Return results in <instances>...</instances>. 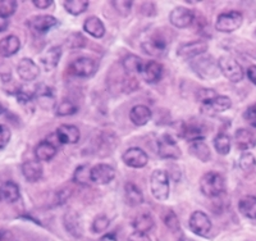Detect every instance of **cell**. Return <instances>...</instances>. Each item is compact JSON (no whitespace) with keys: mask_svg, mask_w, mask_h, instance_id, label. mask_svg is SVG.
I'll use <instances>...</instances> for the list:
<instances>
[{"mask_svg":"<svg viewBox=\"0 0 256 241\" xmlns=\"http://www.w3.org/2000/svg\"><path fill=\"white\" fill-rule=\"evenodd\" d=\"M0 201H2V196H0Z\"/></svg>","mask_w":256,"mask_h":241,"instance_id":"680465c9","label":"cell"},{"mask_svg":"<svg viewBox=\"0 0 256 241\" xmlns=\"http://www.w3.org/2000/svg\"><path fill=\"white\" fill-rule=\"evenodd\" d=\"M219 68H220L222 75L226 77V79L230 80L233 84H237V82H241L244 77V68H242L241 64L230 56H222L218 59Z\"/></svg>","mask_w":256,"mask_h":241,"instance_id":"277c9868","label":"cell"},{"mask_svg":"<svg viewBox=\"0 0 256 241\" xmlns=\"http://www.w3.org/2000/svg\"><path fill=\"white\" fill-rule=\"evenodd\" d=\"M0 196H2V200H4L6 203H16L20 196V187L17 183L8 181L0 186Z\"/></svg>","mask_w":256,"mask_h":241,"instance_id":"f546056e","label":"cell"},{"mask_svg":"<svg viewBox=\"0 0 256 241\" xmlns=\"http://www.w3.org/2000/svg\"><path fill=\"white\" fill-rule=\"evenodd\" d=\"M17 2L14 0H3L0 2V17L9 18L12 17L17 11Z\"/></svg>","mask_w":256,"mask_h":241,"instance_id":"ab89813d","label":"cell"},{"mask_svg":"<svg viewBox=\"0 0 256 241\" xmlns=\"http://www.w3.org/2000/svg\"><path fill=\"white\" fill-rule=\"evenodd\" d=\"M70 194H72V191H70V189H64V190H60V191L56 194V205H63L66 201L70 199Z\"/></svg>","mask_w":256,"mask_h":241,"instance_id":"681fc988","label":"cell"},{"mask_svg":"<svg viewBox=\"0 0 256 241\" xmlns=\"http://www.w3.org/2000/svg\"><path fill=\"white\" fill-rule=\"evenodd\" d=\"M248 77L256 86V66H250V67L248 68Z\"/></svg>","mask_w":256,"mask_h":241,"instance_id":"f5cc1de1","label":"cell"},{"mask_svg":"<svg viewBox=\"0 0 256 241\" xmlns=\"http://www.w3.org/2000/svg\"><path fill=\"white\" fill-rule=\"evenodd\" d=\"M12 132L9 130L8 126L0 125V149H4L10 141Z\"/></svg>","mask_w":256,"mask_h":241,"instance_id":"f6af8a7d","label":"cell"},{"mask_svg":"<svg viewBox=\"0 0 256 241\" xmlns=\"http://www.w3.org/2000/svg\"><path fill=\"white\" fill-rule=\"evenodd\" d=\"M158 154L163 159H180L182 150L172 135H162L158 140Z\"/></svg>","mask_w":256,"mask_h":241,"instance_id":"ba28073f","label":"cell"},{"mask_svg":"<svg viewBox=\"0 0 256 241\" xmlns=\"http://www.w3.org/2000/svg\"><path fill=\"white\" fill-rule=\"evenodd\" d=\"M141 48L148 56L163 57L166 54V49H168V45H166V41L162 36H152L148 40H146L145 43H142Z\"/></svg>","mask_w":256,"mask_h":241,"instance_id":"ac0fdd59","label":"cell"},{"mask_svg":"<svg viewBox=\"0 0 256 241\" xmlns=\"http://www.w3.org/2000/svg\"><path fill=\"white\" fill-rule=\"evenodd\" d=\"M190 229L195 235L200 236V237H208L212 232V223L210 221L209 215L206 213L201 212V210H196L191 214L188 221Z\"/></svg>","mask_w":256,"mask_h":241,"instance_id":"8992f818","label":"cell"},{"mask_svg":"<svg viewBox=\"0 0 256 241\" xmlns=\"http://www.w3.org/2000/svg\"><path fill=\"white\" fill-rule=\"evenodd\" d=\"M98 68H99V66H98V62L95 59L88 58V57H81V58L76 59L70 64L68 71L76 77L88 79V77L95 75Z\"/></svg>","mask_w":256,"mask_h":241,"instance_id":"52a82bcc","label":"cell"},{"mask_svg":"<svg viewBox=\"0 0 256 241\" xmlns=\"http://www.w3.org/2000/svg\"><path fill=\"white\" fill-rule=\"evenodd\" d=\"M122 159L126 166L131 167V168H144L148 162V155L141 148L134 146L123 153Z\"/></svg>","mask_w":256,"mask_h":241,"instance_id":"4fadbf2b","label":"cell"},{"mask_svg":"<svg viewBox=\"0 0 256 241\" xmlns=\"http://www.w3.org/2000/svg\"><path fill=\"white\" fill-rule=\"evenodd\" d=\"M124 198L128 205L137 206L144 203V194L136 183L128 182L124 186Z\"/></svg>","mask_w":256,"mask_h":241,"instance_id":"4316f807","label":"cell"},{"mask_svg":"<svg viewBox=\"0 0 256 241\" xmlns=\"http://www.w3.org/2000/svg\"><path fill=\"white\" fill-rule=\"evenodd\" d=\"M208 50V44L205 41L196 40L190 41V43L182 44L177 49V56L182 59H192L198 58V57L204 56V53Z\"/></svg>","mask_w":256,"mask_h":241,"instance_id":"30bf717a","label":"cell"},{"mask_svg":"<svg viewBox=\"0 0 256 241\" xmlns=\"http://www.w3.org/2000/svg\"><path fill=\"white\" fill-rule=\"evenodd\" d=\"M56 155V146L48 140L41 141L35 148V157L38 162H49Z\"/></svg>","mask_w":256,"mask_h":241,"instance_id":"83f0119b","label":"cell"},{"mask_svg":"<svg viewBox=\"0 0 256 241\" xmlns=\"http://www.w3.org/2000/svg\"><path fill=\"white\" fill-rule=\"evenodd\" d=\"M180 241H192V240H188V238H182Z\"/></svg>","mask_w":256,"mask_h":241,"instance_id":"9f6ffc18","label":"cell"},{"mask_svg":"<svg viewBox=\"0 0 256 241\" xmlns=\"http://www.w3.org/2000/svg\"><path fill=\"white\" fill-rule=\"evenodd\" d=\"M84 32H88V35L95 39H102L105 35V26L102 21L95 16H91L84 21Z\"/></svg>","mask_w":256,"mask_h":241,"instance_id":"d4e9b609","label":"cell"},{"mask_svg":"<svg viewBox=\"0 0 256 241\" xmlns=\"http://www.w3.org/2000/svg\"><path fill=\"white\" fill-rule=\"evenodd\" d=\"M73 181L80 186H90L92 183L91 181V167L88 164H81L77 167L74 173H73Z\"/></svg>","mask_w":256,"mask_h":241,"instance_id":"836d02e7","label":"cell"},{"mask_svg":"<svg viewBox=\"0 0 256 241\" xmlns=\"http://www.w3.org/2000/svg\"><path fill=\"white\" fill-rule=\"evenodd\" d=\"M238 164H240V168L244 172H250L255 168L256 166V160L255 157L250 153H244V154L241 155L238 160Z\"/></svg>","mask_w":256,"mask_h":241,"instance_id":"b9f144b4","label":"cell"},{"mask_svg":"<svg viewBox=\"0 0 256 241\" xmlns=\"http://www.w3.org/2000/svg\"><path fill=\"white\" fill-rule=\"evenodd\" d=\"M59 25V21L56 17L49 15H41L36 16V17H32L28 21V27L32 32L38 34V35H44L48 34L50 30H52L54 27H56Z\"/></svg>","mask_w":256,"mask_h":241,"instance_id":"8fae6325","label":"cell"},{"mask_svg":"<svg viewBox=\"0 0 256 241\" xmlns=\"http://www.w3.org/2000/svg\"><path fill=\"white\" fill-rule=\"evenodd\" d=\"M244 117V119H246V121H248V122L252 126V127L256 128V103L246 109Z\"/></svg>","mask_w":256,"mask_h":241,"instance_id":"7dc6e473","label":"cell"},{"mask_svg":"<svg viewBox=\"0 0 256 241\" xmlns=\"http://www.w3.org/2000/svg\"><path fill=\"white\" fill-rule=\"evenodd\" d=\"M145 62L134 54H128L122 62V67L127 75H141Z\"/></svg>","mask_w":256,"mask_h":241,"instance_id":"4dcf8cb0","label":"cell"},{"mask_svg":"<svg viewBox=\"0 0 256 241\" xmlns=\"http://www.w3.org/2000/svg\"><path fill=\"white\" fill-rule=\"evenodd\" d=\"M132 226H134V231L146 233L154 228V218L152 217V214H148V213H142V214H138L134 218V222H132Z\"/></svg>","mask_w":256,"mask_h":241,"instance_id":"d6a6232c","label":"cell"},{"mask_svg":"<svg viewBox=\"0 0 256 241\" xmlns=\"http://www.w3.org/2000/svg\"><path fill=\"white\" fill-rule=\"evenodd\" d=\"M9 26V22L8 20H6V18L0 17V32H4L6 29H8Z\"/></svg>","mask_w":256,"mask_h":241,"instance_id":"db71d44e","label":"cell"},{"mask_svg":"<svg viewBox=\"0 0 256 241\" xmlns=\"http://www.w3.org/2000/svg\"><path fill=\"white\" fill-rule=\"evenodd\" d=\"M188 151L194 155V157L200 159L201 162H209V160L212 159V151H210L209 145H208L204 140L190 142Z\"/></svg>","mask_w":256,"mask_h":241,"instance_id":"f1b7e54d","label":"cell"},{"mask_svg":"<svg viewBox=\"0 0 256 241\" xmlns=\"http://www.w3.org/2000/svg\"><path fill=\"white\" fill-rule=\"evenodd\" d=\"M234 142L241 150H250L256 145V136L248 128H240L234 132Z\"/></svg>","mask_w":256,"mask_h":241,"instance_id":"7402d4cb","label":"cell"},{"mask_svg":"<svg viewBox=\"0 0 256 241\" xmlns=\"http://www.w3.org/2000/svg\"><path fill=\"white\" fill-rule=\"evenodd\" d=\"M109 224H110L109 218L105 214H100L94 219L92 224H91V229H92L94 233H102L109 228Z\"/></svg>","mask_w":256,"mask_h":241,"instance_id":"f35d334b","label":"cell"},{"mask_svg":"<svg viewBox=\"0 0 256 241\" xmlns=\"http://www.w3.org/2000/svg\"><path fill=\"white\" fill-rule=\"evenodd\" d=\"M16 98H17L18 103L22 105H26V104H30V103L32 102V99H34V96H32V94L27 93V91H24V90H18L14 93Z\"/></svg>","mask_w":256,"mask_h":241,"instance_id":"c3c4849f","label":"cell"},{"mask_svg":"<svg viewBox=\"0 0 256 241\" xmlns=\"http://www.w3.org/2000/svg\"><path fill=\"white\" fill-rule=\"evenodd\" d=\"M116 137L114 136V134H108V132H104V134L99 135V140L96 142V151L100 153V157H106V154L112 153L116 148Z\"/></svg>","mask_w":256,"mask_h":241,"instance_id":"484cf974","label":"cell"},{"mask_svg":"<svg viewBox=\"0 0 256 241\" xmlns=\"http://www.w3.org/2000/svg\"><path fill=\"white\" fill-rule=\"evenodd\" d=\"M4 111V109H3V108H2V105H0V113H2V112H3Z\"/></svg>","mask_w":256,"mask_h":241,"instance_id":"6f0895ef","label":"cell"},{"mask_svg":"<svg viewBox=\"0 0 256 241\" xmlns=\"http://www.w3.org/2000/svg\"><path fill=\"white\" fill-rule=\"evenodd\" d=\"M214 148H216V153L220 155H227L230 151V139L228 135L226 134H219L216 135L214 141Z\"/></svg>","mask_w":256,"mask_h":241,"instance_id":"74e56055","label":"cell"},{"mask_svg":"<svg viewBox=\"0 0 256 241\" xmlns=\"http://www.w3.org/2000/svg\"><path fill=\"white\" fill-rule=\"evenodd\" d=\"M59 145H73L80 141V130L77 126L73 125H62L56 128L54 132Z\"/></svg>","mask_w":256,"mask_h":241,"instance_id":"5bb4252c","label":"cell"},{"mask_svg":"<svg viewBox=\"0 0 256 241\" xmlns=\"http://www.w3.org/2000/svg\"><path fill=\"white\" fill-rule=\"evenodd\" d=\"M152 109L146 105H134L130 111V119L136 126H145L152 119Z\"/></svg>","mask_w":256,"mask_h":241,"instance_id":"cb8c5ba5","label":"cell"},{"mask_svg":"<svg viewBox=\"0 0 256 241\" xmlns=\"http://www.w3.org/2000/svg\"><path fill=\"white\" fill-rule=\"evenodd\" d=\"M163 76V66L156 61H148L144 64V68L141 71V77L144 81L148 84H155L160 81Z\"/></svg>","mask_w":256,"mask_h":241,"instance_id":"d6986e66","label":"cell"},{"mask_svg":"<svg viewBox=\"0 0 256 241\" xmlns=\"http://www.w3.org/2000/svg\"><path fill=\"white\" fill-rule=\"evenodd\" d=\"M42 166L38 160H27L22 164V174L28 182H38L42 177Z\"/></svg>","mask_w":256,"mask_h":241,"instance_id":"ffe728a7","label":"cell"},{"mask_svg":"<svg viewBox=\"0 0 256 241\" xmlns=\"http://www.w3.org/2000/svg\"><path fill=\"white\" fill-rule=\"evenodd\" d=\"M238 210L248 219H256V196L248 195L238 201Z\"/></svg>","mask_w":256,"mask_h":241,"instance_id":"1f68e13d","label":"cell"},{"mask_svg":"<svg viewBox=\"0 0 256 241\" xmlns=\"http://www.w3.org/2000/svg\"><path fill=\"white\" fill-rule=\"evenodd\" d=\"M182 137L186 139L190 142L200 141V140H204V131L202 128L198 127L196 125H184V134Z\"/></svg>","mask_w":256,"mask_h":241,"instance_id":"8d00e7d4","label":"cell"},{"mask_svg":"<svg viewBox=\"0 0 256 241\" xmlns=\"http://www.w3.org/2000/svg\"><path fill=\"white\" fill-rule=\"evenodd\" d=\"M54 112H56V116L58 117H67V116H73L78 112V107L77 104L72 102V100L64 99L62 102H59L58 104H56L54 107Z\"/></svg>","mask_w":256,"mask_h":241,"instance_id":"e575fe53","label":"cell"},{"mask_svg":"<svg viewBox=\"0 0 256 241\" xmlns=\"http://www.w3.org/2000/svg\"><path fill=\"white\" fill-rule=\"evenodd\" d=\"M226 178L219 172H208L200 180V190L206 198H218L226 192Z\"/></svg>","mask_w":256,"mask_h":241,"instance_id":"6da1fadb","label":"cell"},{"mask_svg":"<svg viewBox=\"0 0 256 241\" xmlns=\"http://www.w3.org/2000/svg\"><path fill=\"white\" fill-rule=\"evenodd\" d=\"M232 107V100L228 96L218 95L210 102L201 104L200 111L201 113L206 114V116H216L218 113H223V112L228 111Z\"/></svg>","mask_w":256,"mask_h":241,"instance_id":"7c38bea8","label":"cell"},{"mask_svg":"<svg viewBox=\"0 0 256 241\" xmlns=\"http://www.w3.org/2000/svg\"><path fill=\"white\" fill-rule=\"evenodd\" d=\"M20 49V41L16 35H8L0 40V56L9 58L17 54Z\"/></svg>","mask_w":256,"mask_h":241,"instance_id":"603a6c76","label":"cell"},{"mask_svg":"<svg viewBox=\"0 0 256 241\" xmlns=\"http://www.w3.org/2000/svg\"><path fill=\"white\" fill-rule=\"evenodd\" d=\"M116 177V169L109 164L99 163L91 167V181L96 185H106L110 183Z\"/></svg>","mask_w":256,"mask_h":241,"instance_id":"9a60e30c","label":"cell"},{"mask_svg":"<svg viewBox=\"0 0 256 241\" xmlns=\"http://www.w3.org/2000/svg\"><path fill=\"white\" fill-rule=\"evenodd\" d=\"M52 4V0H34V6L38 9H46Z\"/></svg>","mask_w":256,"mask_h":241,"instance_id":"816d5d0a","label":"cell"},{"mask_svg":"<svg viewBox=\"0 0 256 241\" xmlns=\"http://www.w3.org/2000/svg\"><path fill=\"white\" fill-rule=\"evenodd\" d=\"M216 95V93L212 89H200L198 93V100L201 104H205V103L210 102L212 99H214Z\"/></svg>","mask_w":256,"mask_h":241,"instance_id":"ee69618b","label":"cell"},{"mask_svg":"<svg viewBox=\"0 0 256 241\" xmlns=\"http://www.w3.org/2000/svg\"><path fill=\"white\" fill-rule=\"evenodd\" d=\"M63 224L67 229V232L74 238H81L84 235V226H82L81 217L74 210H70L64 214Z\"/></svg>","mask_w":256,"mask_h":241,"instance_id":"2e32d148","label":"cell"},{"mask_svg":"<svg viewBox=\"0 0 256 241\" xmlns=\"http://www.w3.org/2000/svg\"><path fill=\"white\" fill-rule=\"evenodd\" d=\"M67 45L70 48H81V47H84V39L82 38V35H80V34H77V32H74V34H70V36H68L67 39Z\"/></svg>","mask_w":256,"mask_h":241,"instance_id":"bcb514c9","label":"cell"},{"mask_svg":"<svg viewBox=\"0 0 256 241\" xmlns=\"http://www.w3.org/2000/svg\"><path fill=\"white\" fill-rule=\"evenodd\" d=\"M62 54H63V49L59 45H54V47H50L46 52L40 57L41 63L44 64V67L46 71H52L59 64V61L62 58Z\"/></svg>","mask_w":256,"mask_h":241,"instance_id":"44dd1931","label":"cell"},{"mask_svg":"<svg viewBox=\"0 0 256 241\" xmlns=\"http://www.w3.org/2000/svg\"><path fill=\"white\" fill-rule=\"evenodd\" d=\"M195 21V13L186 7H177L169 15V22L177 29H187Z\"/></svg>","mask_w":256,"mask_h":241,"instance_id":"9c48e42d","label":"cell"},{"mask_svg":"<svg viewBox=\"0 0 256 241\" xmlns=\"http://www.w3.org/2000/svg\"><path fill=\"white\" fill-rule=\"evenodd\" d=\"M17 73L20 79L26 82L35 81L40 75V68L38 64L30 58L20 59L17 66Z\"/></svg>","mask_w":256,"mask_h":241,"instance_id":"e0dca14e","label":"cell"},{"mask_svg":"<svg viewBox=\"0 0 256 241\" xmlns=\"http://www.w3.org/2000/svg\"><path fill=\"white\" fill-rule=\"evenodd\" d=\"M163 221L166 223V226L168 227L172 232H178L180 228V219H178L177 214H176L173 210H168V212L164 214L163 217Z\"/></svg>","mask_w":256,"mask_h":241,"instance_id":"60d3db41","label":"cell"},{"mask_svg":"<svg viewBox=\"0 0 256 241\" xmlns=\"http://www.w3.org/2000/svg\"><path fill=\"white\" fill-rule=\"evenodd\" d=\"M6 236H10V233L8 232V231H4V229H0V241H6Z\"/></svg>","mask_w":256,"mask_h":241,"instance_id":"11a10c76","label":"cell"},{"mask_svg":"<svg viewBox=\"0 0 256 241\" xmlns=\"http://www.w3.org/2000/svg\"><path fill=\"white\" fill-rule=\"evenodd\" d=\"M150 189L156 200L166 201L169 198L170 186H169V174L164 169H155L150 177Z\"/></svg>","mask_w":256,"mask_h":241,"instance_id":"3957f363","label":"cell"},{"mask_svg":"<svg viewBox=\"0 0 256 241\" xmlns=\"http://www.w3.org/2000/svg\"><path fill=\"white\" fill-rule=\"evenodd\" d=\"M127 241H152V238L148 237V233L138 232V231H134L131 235L128 236Z\"/></svg>","mask_w":256,"mask_h":241,"instance_id":"f907efd6","label":"cell"},{"mask_svg":"<svg viewBox=\"0 0 256 241\" xmlns=\"http://www.w3.org/2000/svg\"><path fill=\"white\" fill-rule=\"evenodd\" d=\"M112 6H113V8L116 9V12L118 15H120L122 17H127L130 12H131L134 3L127 2V0H122V2H112Z\"/></svg>","mask_w":256,"mask_h":241,"instance_id":"7bdbcfd3","label":"cell"},{"mask_svg":"<svg viewBox=\"0 0 256 241\" xmlns=\"http://www.w3.org/2000/svg\"><path fill=\"white\" fill-rule=\"evenodd\" d=\"M192 71L204 80H214L218 79L220 76V68H219L218 61L212 58V57L201 56L198 58L192 59L190 62Z\"/></svg>","mask_w":256,"mask_h":241,"instance_id":"7a4b0ae2","label":"cell"},{"mask_svg":"<svg viewBox=\"0 0 256 241\" xmlns=\"http://www.w3.org/2000/svg\"><path fill=\"white\" fill-rule=\"evenodd\" d=\"M64 8L70 15L80 16L88 11V2L86 0H68V2H64Z\"/></svg>","mask_w":256,"mask_h":241,"instance_id":"d590c367","label":"cell"},{"mask_svg":"<svg viewBox=\"0 0 256 241\" xmlns=\"http://www.w3.org/2000/svg\"><path fill=\"white\" fill-rule=\"evenodd\" d=\"M244 22V16L241 12L237 11H230V12L222 13L218 16L216 22V31L224 32V34H230L240 29Z\"/></svg>","mask_w":256,"mask_h":241,"instance_id":"5b68a950","label":"cell"}]
</instances>
